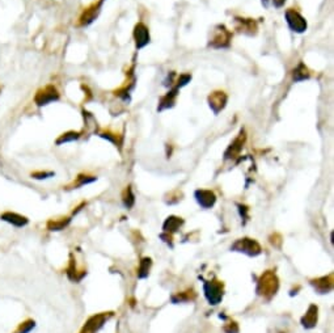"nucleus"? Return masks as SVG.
I'll list each match as a JSON object with an SVG mask.
<instances>
[{
  "label": "nucleus",
  "instance_id": "obj_1",
  "mask_svg": "<svg viewBox=\"0 0 334 333\" xmlns=\"http://www.w3.org/2000/svg\"><path fill=\"white\" fill-rule=\"evenodd\" d=\"M279 281L277 274L273 270H267L260 277L257 282V294L262 297L263 299L270 301L275 294L278 293Z\"/></svg>",
  "mask_w": 334,
  "mask_h": 333
},
{
  "label": "nucleus",
  "instance_id": "obj_2",
  "mask_svg": "<svg viewBox=\"0 0 334 333\" xmlns=\"http://www.w3.org/2000/svg\"><path fill=\"white\" fill-rule=\"evenodd\" d=\"M231 251L244 253V255L251 257H256L262 253V248H261L260 243L256 241L255 239L249 238H243L235 241L231 245Z\"/></svg>",
  "mask_w": 334,
  "mask_h": 333
},
{
  "label": "nucleus",
  "instance_id": "obj_3",
  "mask_svg": "<svg viewBox=\"0 0 334 333\" xmlns=\"http://www.w3.org/2000/svg\"><path fill=\"white\" fill-rule=\"evenodd\" d=\"M203 292L207 302L211 306H216L223 301L224 297V288L223 283L219 281H204L203 282Z\"/></svg>",
  "mask_w": 334,
  "mask_h": 333
},
{
  "label": "nucleus",
  "instance_id": "obj_4",
  "mask_svg": "<svg viewBox=\"0 0 334 333\" xmlns=\"http://www.w3.org/2000/svg\"><path fill=\"white\" fill-rule=\"evenodd\" d=\"M60 98L59 91L56 90V87L53 84L44 87L41 90H38L34 95V104L37 107H46V105L51 104L54 101H58Z\"/></svg>",
  "mask_w": 334,
  "mask_h": 333
},
{
  "label": "nucleus",
  "instance_id": "obj_5",
  "mask_svg": "<svg viewBox=\"0 0 334 333\" xmlns=\"http://www.w3.org/2000/svg\"><path fill=\"white\" fill-rule=\"evenodd\" d=\"M110 316H112V313H102L91 316V318L84 323L83 328L80 329L79 333H97L98 330L103 327V324L107 323V320Z\"/></svg>",
  "mask_w": 334,
  "mask_h": 333
},
{
  "label": "nucleus",
  "instance_id": "obj_6",
  "mask_svg": "<svg viewBox=\"0 0 334 333\" xmlns=\"http://www.w3.org/2000/svg\"><path fill=\"white\" fill-rule=\"evenodd\" d=\"M286 21L290 29L296 33H303L307 30V21L302 15L294 9H288L286 12Z\"/></svg>",
  "mask_w": 334,
  "mask_h": 333
},
{
  "label": "nucleus",
  "instance_id": "obj_7",
  "mask_svg": "<svg viewBox=\"0 0 334 333\" xmlns=\"http://www.w3.org/2000/svg\"><path fill=\"white\" fill-rule=\"evenodd\" d=\"M0 220H3L6 223L11 224L15 228H23L29 224V218L23 214H18L15 212H4L0 214Z\"/></svg>",
  "mask_w": 334,
  "mask_h": 333
},
{
  "label": "nucleus",
  "instance_id": "obj_8",
  "mask_svg": "<svg viewBox=\"0 0 334 333\" xmlns=\"http://www.w3.org/2000/svg\"><path fill=\"white\" fill-rule=\"evenodd\" d=\"M195 201L201 206L202 209H211L214 207L216 202V196L213 191H207V189H198L194 193Z\"/></svg>",
  "mask_w": 334,
  "mask_h": 333
},
{
  "label": "nucleus",
  "instance_id": "obj_9",
  "mask_svg": "<svg viewBox=\"0 0 334 333\" xmlns=\"http://www.w3.org/2000/svg\"><path fill=\"white\" fill-rule=\"evenodd\" d=\"M219 30H216L214 37L211 38L210 46L215 49H223L227 48L229 45V39H231V33L228 32L224 27H218Z\"/></svg>",
  "mask_w": 334,
  "mask_h": 333
},
{
  "label": "nucleus",
  "instance_id": "obj_10",
  "mask_svg": "<svg viewBox=\"0 0 334 333\" xmlns=\"http://www.w3.org/2000/svg\"><path fill=\"white\" fill-rule=\"evenodd\" d=\"M310 285L314 286L315 290L319 294H329L333 290V276L329 274V276H324L316 278V280H312L310 281Z\"/></svg>",
  "mask_w": 334,
  "mask_h": 333
},
{
  "label": "nucleus",
  "instance_id": "obj_11",
  "mask_svg": "<svg viewBox=\"0 0 334 333\" xmlns=\"http://www.w3.org/2000/svg\"><path fill=\"white\" fill-rule=\"evenodd\" d=\"M317 319H319V307L316 304H309L307 313L302 318L300 323L305 329H312V328L316 327Z\"/></svg>",
  "mask_w": 334,
  "mask_h": 333
},
{
  "label": "nucleus",
  "instance_id": "obj_12",
  "mask_svg": "<svg viewBox=\"0 0 334 333\" xmlns=\"http://www.w3.org/2000/svg\"><path fill=\"white\" fill-rule=\"evenodd\" d=\"M134 38H135L136 48L142 49L144 48L145 45H148L150 42V32H148L147 27L144 24H138L134 29Z\"/></svg>",
  "mask_w": 334,
  "mask_h": 333
},
{
  "label": "nucleus",
  "instance_id": "obj_13",
  "mask_svg": "<svg viewBox=\"0 0 334 333\" xmlns=\"http://www.w3.org/2000/svg\"><path fill=\"white\" fill-rule=\"evenodd\" d=\"M100 7H101V3H97L88 7L87 9H84V12L81 13V16H80L79 18L80 27H87V25L92 24L93 20H96V17H97L98 12H100Z\"/></svg>",
  "mask_w": 334,
  "mask_h": 333
},
{
  "label": "nucleus",
  "instance_id": "obj_14",
  "mask_svg": "<svg viewBox=\"0 0 334 333\" xmlns=\"http://www.w3.org/2000/svg\"><path fill=\"white\" fill-rule=\"evenodd\" d=\"M66 274H67L68 278H70L71 281H74V282H80V281L83 280L84 277L87 276V272L77 270L76 262H75V260L72 259V255H71V256H70V264H68L67 269H66Z\"/></svg>",
  "mask_w": 334,
  "mask_h": 333
},
{
  "label": "nucleus",
  "instance_id": "obj_15",
  "mask_svg": "<svg viewBox=\"0 0 334 333\" xmlns=\"http://www.w3.org/2000/svg\"><path fill=\"white\" fill-rule=\"evenodd\" d=\"M208 102H210V108L214 110V113L218 114L225 107L227 96L224 95V92H215L208 97Z\"/></svg>",
  "mask_w": 334,
  "mask_h": 333
},
{
  "label": "nucleus",
  "instance_id": "obj_16",
  "mask_svg": "<svg viewBox=\"0 0 334 333\" xmlns=\"http://www.w3.org/2000/svg\"><path fill=\"white\" fill-rule=\"evenodd\" d=\"M70 223H71V217H62L56 218V219L53 218V219H49L46 222V228L51 232H58L68 227Z\"/></svg>",
  "mask_w": 334,
  "mask_h": 333
},
{
  "label": "nucleus",
  "instance_id": "obj_17",
  "mask_svg": "<svg viewBox=\"0 0 334 333\" xmlns=\"http://www.w3.org/2000/svg\"><path fill=\"white\" fill-rule=\"evenodd\" d=\"M244 142H245V135L241 133V134L239 135V137L236 138V139L234 140V142L229 144V147H228V150L225 151L224 156L225 159H231V158H235L237 154H239L241 150H243V144Z\"/></svg>",
  "mask_w": 334,
  "mask_h": 333
},
{
  "label": "nucleus",
  "instance_id": "obj_18",
  "mask_svg": "<svg viewBox=\"0 0 334 333\" xmlns=\"http://www.w3.org/2000/svg\"><path fill=\"white\" fill-rule=\"evenodd\" d=\"M97 180L96 176H91V175H86V173H80L77 175L76 179L71 182V184L66 186L67 189H79V188L84 186V185L92 184V182H95Z\"/></svg>",
  "mask_w": 334,
  "mask_h": 333
},
{
  "label": "nucleus",
  "instance_id": "obj_19",
  "mask_svg": "<svg viewBox=\"0 0 334 333\" xmlns=\"http://www.w3.org/2000/svg\"><path fill=\"white\" fill-rule=\"evenodd\" d=\"M183 224V219L182 218L175 217V215H171L165 219L163 224V230L164 232H176L180 230V227Z\"/></svg>",
  "mask_w": 334,
  "mask_h": 333
},
{
  "label": "nucleus",
  "instance_id": "obj_20",
  "mask_svg": "<svg viewBox=\"0 0 334 333\" xmlns=\"http://www.w3.org/2000/svg\"><path fill=\"white\" fill-rule=\"evenodd\" d=\"M80 138V133L79 131H67V133H63V134H60L59 137L56 138L55 140V144L56 146H62V144H66V143H71V142H75V140H77Z\"/></svg>",
  "mask_w": 334,
  "mask_h": 333
},
{
  "label": "nucleus",
  "instance_id": "obj_21",
  "mask_svg": "<svg viewBox=\"0 0 334 333\" xmlns=\"http://www.w3.org/2000/svg\"><path fill=\"white\" fill-rule=\"evenodd\" d=\"M34 328H36V320L32 318H28L24 321L18 323L17 327L13 329L12 333H30Z\"/></svg>",
  "mask_w": 334,
  "mask_h": 333
},
{
  "label": "nucleus",
  "instance_id": "obj_22",
  "mask_svg": "<svg viewBox=\"0 0 334 333\" xmlns=\"http://www.w3.org/2000/svg\"><path fill=\"white\" fill-rule=\"evenodd\" d=\"M152 266V260L150 257H143L140 260L139 269H138V278L143 280V278H147L148 274H150V270H151Z\"/></svg>",
  "mask_w": 334,
  "mask_h": 333
},
{
  "label": "nucleus",
  "instance_id": "obj_23",
  "mask_svg": "<svg viewBox=\"0 0 334 333\" xmlns=\"http://www.w3.org/2000/svg\"><path fill=\"white\" fill-rule=\"evenodd\" d=\"M309 77V72H308V69L305 67L303 63H300V65L296 67L295 70H294V80L295 81H302V80H305V79H308Z\"/></svg>",
  "mask_w": 334,
  "mask_h": 333
},
{
  "label": "nucleus",
  "instance_id": "obj_24",
  "mask_svg": "<svg viewBox=\"0 0 334 333\" xmlns=\"http://www.w3.org/2000/svg\"><path fill=\"white\" fill-rule=\"evenodd\" d=\"M122 201H123L124 207L131 209L134 206V203H135V196H134L133 191H131V186H128L124 189L123 196H122Z\"/></svg>",
  "mask_w": 334,
  "mask_h": 333
},
{
  "label": "nucleus",
  "instance_id": "obj_25",
  "mask_svg": "<svg viewBox=\"0 0 334 333\" xmlns=\"http://www.w3.org/2000/svg\"><path fill=\"white\" fill-rule=\"evenodd\" d=\"M55 176V172L53 171H34L30 172V177L33 180H48Z\"/></svg>",
  "mask_w": 334,
  "mask_h": 333
},
{
  "label": "nucleus",
  "instance_id": "obj_26",
  "mask_svg": "<svg viewBox=\"0 0 334 333\" xmlns=\"http://www.w3.org/2000/svg\"><path fill=\"white\" fill-rule=\"evenodd\" d=\"M189 293H190V290H187V292H185V293H180L178 295H173V297H172V302H173V303H182V302L193 301L195 297H190V295H195L194 292H193L190 295H189Z\"/></svg>",
  "mask_w": 334,
  "mask_h": 333
},
{
  "label": "nucleus",
  "instance_id": "obj_27",
  "mask_svg": "<svg viewBox=\"0 0 334 333\" xmlns=\"http://www.w3.org/2000/svg\"><path fill=\"white\" fill-rule=\"evenodd\" d=\"M239 325L237 323H229L228 325L224 327V332L225 333H239Z\"/></svg>",
  "mask_w": 334,
  "mask_h": 333
},
{
  "label": "nucleus",
  "instance_id": "obj_28",
  "mask_svg": "<svg viewBox=\"0 0 334 333\" xmlns=\"http://www.w3.org/2000/svg\"><path fill=\"white\" fill-rule=\"evenodd\" d=\"M284 2H286V0H273V3H274V6L275 7H282L284 4Z\"/></svg>",
  "mask_w": 334,
  "mask_h": 333
},
{
  "label": "nucleus",
  "instance_id": "obj_29",
  "mask_svg": "<svg viewBox=\"0 0 334 333\" xmlns=\"http://www.w3.org/2000/svg\"><path fill=\"white\" fill-rule=\"evenodd\" d=\"M2 91H3V86H0V95H2Z\"/></svg>",
  "mask_w": 334,
  "mask_h": 333
}]
</instances>
